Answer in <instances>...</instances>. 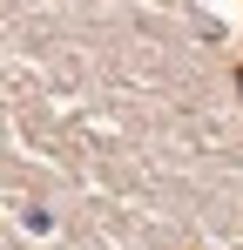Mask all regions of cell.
Returning a JSON list of instances; mask_svg holds the SVG:
<instances>
[{
    "label": "cell",
    "instance_id": "obj_1",
    "mask_svg": "<svg viewBox=\"0 0 243 250\" xmlns=\"http://www.w3.org/2000/svg\"><path fill=\"white\" fill-rule=\"evenodd\" d=\"M237 88H243V68H237Z\"/></svg>",
    "mask_w": 243,
    "mask_h": 250
}]
</instances>
